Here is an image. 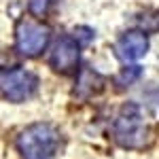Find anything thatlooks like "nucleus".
I'll return each instance as SVG.
<instances>
[{
    "instance_id": "423d86ee",
    "label": "nucleus",
    "mask_w": 159,
    "mask_h": 159,
    "mask_svg": "<svg viewBox=\"0 0 159 159\" xmlns=\"http://www.w3.org/2000/svg\"><path fill=\"white\" fill-rule=\"evenodd\" d=\"M148 49V38H147V32H127L123 34L117 45H115V51L117 55L121 57L123 61H134V60H140Z\"/></svg>"
},
{
    "instance_id": "0eeeda50",
    "label": "nucleus",
    "mask_w": 159,
    "mask_h": 159,
    "mask_svg": "<svg viewBox=\"0 0 159 159\" xmlns=\"http://www.w3.org/2000/svg\"><path fill=\"white\" fill-rule=\"evenodd\" d=\"M57 4V0H30V13L34 17H45Z\"/></svg>"
},
{
    "instance_id": "6e6552de",
    "label": "nucleus",
    "mask_w": 159,
    "mask_h": 159,
    "mask_svg": "<svg viewBox=\"0 0 159 159\" xmlns=\"http://www.w3.org/2000/svg\"><path fill=\"white\" fill-rule=\"evenodd\" d=\"M138 74H140L138 66H132V68H127V70H123V72L119 74V83H132Z\"/></svg>"
},
{
    "instance_id": "f257e3e1",
    "label": "nucleus",
    "mask_w": 159,
    "mask_h": 159,
    "mask_svg": "<svg viewBox=\"0 0 159 159\" xmlns=\"http://www.w3.org/2000/svg\"><path fill=\"white\" fill-rule=\"evenodd\" d=\"M115 140L125 148H142L151 142V125L140 106L125 104L112 125Z\"/></svg>"
},
{
    "instance_id": "7ed1b4c3",
    "label": "nucleus",
    "mask_w": 159,
    "mask_h": 159,
    "mask_svg": "<svg viewBox=\"0 0 159 159\" xmlns=\"http://www.w3.org/2000/svg\"><path fill=\"white\" fill-rule=\"evenodd\" d=\"M49 43V28L34 19H21L15 30V47L25 57H34L47 47Z\"/></svg>"
},
{
    "instance_id": "39448f33",
    "label": "nucleus",
    "mask_w": 159,
    "mask_h": 159,
    "mask_svg": "<svg viewBox=\"0 0 159 159\" xmlns=\"http://www.w3.org/2000/svg\"><path fill=\"white\" fill-rule=\"evenodd\" d=\"M81 51H79V43L72 36H61L55 40L53 51H51V66L57 72H72L79 64Z\"/></svg>"
},
{
    "instance_id": "20e7f679",
    "label": "nucleus",
    "mask_w": 159,
    "mask_h": 159,
    "mask_svg": "<svg viewBox=\"0 0 159 159\" xmlns=\"http://www.w3.org/2000/svg\"><path fill=\"white\" fill-rule=\"evenodd\" d=\"M38 87V79L28 70L15 68L2 72V96L9 102H24L32 98Z\"/></svg>"
},
{
    "instance_id": "1a4fd4ad",
    "label": "nucleus",
    "mask_w": 159,
    "mask_h": 159,
    "mask_svg": "<svg viewBox=\"0 0 159 159\" xmlns=\"http://www.w3.org/2000/svg\"><path fill=\"white\" fill-rule=\"evenodd\" d=\"M91 36H93V34H91L87 28H79V30L74 32V38H81V43H83V45H85V43H89V40H91Z\"/></svg>"
},
{
    "instance_id": "f03ea898",
    "label": "nucleus",
    "mask_w": 159,
    "mask_h": 159,
    "mask_svg": "<svg viewBox=\"0 0 159 159\" xmlns=\"http://www.w3.org/2000/svg\"><path fill=\"white\" fill-rule=\"evenodd\" d=\"M60 144V134L47 123H34L17 136V151L24 159H51Z\"/></svg>"
}]
</instances>
